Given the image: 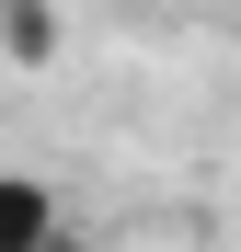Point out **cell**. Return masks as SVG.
<instances>
[{"mask_svg":"<svg viewBox=\"0 0 241 252\" xmlns=\"http://www.w3.org/2000/svg\"><path fill=\"white\" fill-rule=\"evenodd\" d=\"M69 218H58V195L46 184H34V172H12V184H0V252H46Z\"/></svg>","mask_w":241,"mask_h":252,"instance_id":"obj_1","label":"cell"},{"mask_svg":"<svg viewBox=\"0 0 241 252\" xmlns=\"http://www.w3.org/2000/svg\"><path fill=\"white\" fill-rule=\"evenodd\" d=\"M58 34H69V23H58V0H0V46H12V69H46V58H58Z\"/></svg>","mask_w":241,"mask_h":252,"instance_id":"obj_2","label":"cell"},{"mask_svg":"<svg viewBox=\"0 0 241 252\" xmlns=\"http://www.w3.org/2000/svg\"><path fill=\"white\" fill-rule=\"evenodd\" d=\"M46 252H92V241H80V229H58V241H46Z\"/></svg>","mask_w":241,"mask_h":252,"instance_id":"obj_3","label":"cell"}]
</instances>
